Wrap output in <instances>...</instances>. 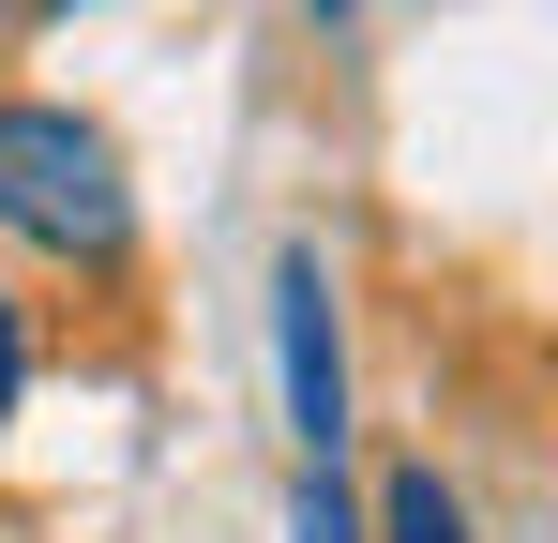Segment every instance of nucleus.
Masks as SVG:
<instances>
[{"label":"nucleus","mask_w":558,"mask_h":543,"mask_svg":"<svg viewBox=\"0 0 558 543\" xmlns=\"http://www.w3.org/2000/svg\"><path fill=\"white\" fill-rule=\"evenodd\" d=\"M363 543H483V514H468V483L438 452H392L377 498H363Z\"/></svg>","instance_id":"nucleus-3"},{"label":"nucleus","mask_w":558,"mask_h":543,"mask_svg":"<svg viewBox=\"0 0 558 543\" xmlns=\"http://www.w3.org/2000/svg\"><path fill=\"white\" fill-rule=\"evenodd\" d=\"M287 543H363V498H348V468H302V498H287Z\"/></svg>","instance_id":"nucleus-4"},{"label":"nucleus","mask_w":558,"mask_h":543,"mask_svg":"<svg viewBox=\"0 0 558 543\" xmlns=\"http://www.w3.org/2000/svg\"><path fill=\"white\" fill-rule=\"evenodd\" d=\"M15 393H31V333H15V287H0V423H15Z\"/></svg>","instance_id":"nucleus-5"},{"label":"nucleus","mask_w":558,"mask_h":543,"mask_svg":"<svg viewBox=\"0 0 558 543\" xmlns=\"http://www.w3.org/2000/svg\"><path fill=\"white\" fill-rule=\"evenodd\" d=\"M272 377H287L302 468H348V302H332V257L317 242L272 257Z\"/></svg>","instance_id":"nucleus-2"},{"label":"nucleus","mask_w":558,"mask_h":543,"mask_svg":"<svg viewBox=\"0 0 558 543\" xmlns=\"http://www.w3.org/2000/svg\"><path fill=\"white\" fill-rule=\"evenodd\" d=\"M317 15H348V0H317Z\"/></svg>","instance_id":"nucleus-7"},{"label":"nucleus","mask_w":558,"mask_h":543,"mask_svg":"<svg viewBox=\"0 0 558 543\" xmlns=\"http://www.w3.org/2000/svg\"><path fill=\"white\" fill-rule=\"evenodd\" d=\"M0 242L76 287H121L136 272V167L92 106L61 90H0Z\"/></svg>","instance_id":"nucleus-1"},{"label":"nucleus","mask_w":558,"mask_h":543,"mask_svg":"<svg viewBox=\"0 0 558 543\" xmlns=\"http://www.w3.org/2000/svg\"><path fill=\"white\" fill-rule=\"evenodd\" d=\"M46 15H92V0H46Z\"/></svg>","instance_id":"nucleus-6"}]
</instances>
